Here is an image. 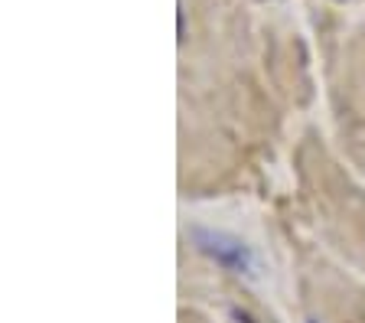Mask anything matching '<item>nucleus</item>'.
Wrapping results in <instances>:
<instances>
[{"label": "nucleus", "instance_id": "3", "mask_svg": "<svg viewBox=\"0 0 365 323\" xmlns=\"http://www.w3.org/2000/svg\"><path fill=\"white\" fill-rule=\"evenodd\" d=\"M232 320H235V323H258L255 317L248 314V310H242V307H232Z\"/></svg>", "mask_w": 365, "mask_h": 323}, {"label": "nucleus", "instance_id": "1", "mask_svg": "<svg viewBox=\"0 0 365 323\" xmlns=\"http://www.w3.org/2000/svg\"><path fill=\"white\" fill-rule=\"evenodd\" d=\"M190 242L202 258H209L212 265H219L222 271L238 277H258V252L248 245L245 239L232 235L225 229H209V225H192Z\"/></svg>", "mask_w": 365, "mask_h": 323}, {"label": "nucleus", "instance_id": "4", "mask_svg": "<svg viewBox=\"0 0 365 323\" xmlns=\"http://www.w3.org/2000/svg\"><path fill=\"white\" fill-rule=\"evenodd\" d=\"M307 323H317V320H307Z\"/></svg>", "mask_w": 365, "mask_h": 323}, {"label": "nucleus", "instance_id": "2", "mask_svg": "<svg viewBox=\"0 0 365 323\" xmlns=\"http://www.w3.org/2000/svg\"><path fill=\"white\" fill-rule=\"evenodd\" d=\"M176 39H186V10H182V4H180V10H176Z\"/></svg>", "mask_w": 365, "mask_h": 323}]
</instances>
